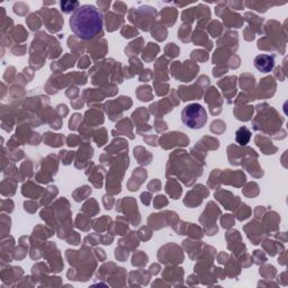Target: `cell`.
Returning <instances> with one entry per match:
<instances>
[{
	"label": "cell",
	"mask_w": 288,
	"mask_h": 288,
	"mask_svg": "<svg viewBox=\"0 0 288 288\" xmlns=\"http://www.w3.org/2000/svg\"><path fill=\"white\" fill-rule=\"evenodd\" d=\"M69 24L72 33L80 40L92 41L103 36V14L92 5L78 7L72 13Z\"/></svg>",
	"instance_id": "obj_1"
},
{
	"label": "cell",
	"mask_w": 288,
	"mask_h": 288,
	"mask_svg": "<svg viewBox=\"0 0 288 288\" xmlns=\"http://www.w3.org/2000/svg\"><path fill=\"white\" fill-rule=\"evenodd\" d=\"M79 6V2L75 1V2H71V1H62L61 2V9L62 11H64L65 14H69L71 13V11H75L77 8L76 7Z\"/></svg>",
	"instance_id": "obj_5"
},
{
	"label": "cell",
	"mask_w": 288,
	"mask_h": 288,
	"mask_svg": "<svg viewBox=\"0 0 288 288\" xmlns=\"http://www.w3.org/2000/svg\"><path fill=\"white\" fill-rule=\"evenodd\" d=\"M235 135H236L235 136L236 142L239 143L240 145H247V144L249 143V141H250V139H251V132L246 126L240 127L239 130L236 131Z\"/></svg>",
	"instance_id": "obj_4"
},
{
	"label": "cell",
	"mask_w": 288,
	"mask_h": 288,
	"mask_svg": "<svg viewBox=\"0 0 288 288\" xmlns=\"http://www.w3.org/2000/svg\"><path fill=\"white\" fill-rule=\"evenodd\" d=\"M181 120L187 127L198 130L205 126L207 122V114L205 108L200 104H190L181 112Z\"/></svg>",
	"instance_id": "obj_2"
},
{
	"label": "cell",
	"mask_w": 288,
	"mask_h": 288,
	"mask_svg": "<svg viewBox=\"0 0 288 288\" xmlns=\"http://www.w3.org/2000/svg\"><path fill=\"white\" fill-rule=\"evenodd\" d=\"M275 65V58L267 56V54H261V56L256 57L255 59V67L259 70L260 72L267 73L270 72Z\"/></svg>",
	"instance_id": "obj_3"
}]
</instances>
